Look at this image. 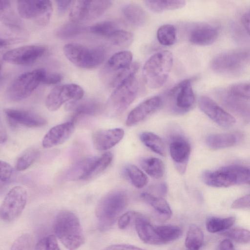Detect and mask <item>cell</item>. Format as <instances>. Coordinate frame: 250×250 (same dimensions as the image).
<instances>
[{"label":"cell","instance_id":"obj_16","mask_svg":"<svg viewBox=\"0 0 250 250\" xmlns=\"http://www.w3.org/2000/svg\"><path fill=\"white\" fill-rule=\"evenodd\" d=\"M162 104V99L158 96L142 102L129 113L125 122L126 125L131 126L141 122L157 111Z\"/></svg>","mask_w":250,"mask_h":250},{"label":"cell","instance_id":"obj_13","mask_svg":"<svg viewBox=\"0 0 250 250\" xmlns=\"http://www.w3.org/2000/svg\"><path fill=\"white\" fill-rule=\"evenodd\" d=\"M42 45H29L7 51L2 55L4 61L17 65H28L34 63L45 53Z\"/></svg>","mask_w":250,"mask_h":250},{"label":"cell","instance_id":"obj_42","mask_svg":"<svg viewBox=\"0 0 250 250\" xmlns=\"http://www.w3.org/2000/svg\"><path fill=\"white\" fill-rule=\"evenodd\" d=\"M224 234L236 242L242 244L250 243V231L248 229L235 228L225 232Z\"/></svg>","mask_w":250,"mask_h":250},{"label":"cell","instance_id":"obj_20","mask_svg":"<svg viewBox=\"0 0 250 250\" xmlns=\"http://www.w3.org/2000/svg\"><path fill=\"white\" fill-rule=\"evenodd\" d=\"M218 35V30L214 26L208 23H199L190 30L188 39L193 44L207 46L213 43Z\"/></svg>","mask_w":250,"mask_h":250},{"label":"cell","instance_id":"obj_8","mask_svg":"<svg viewBox=\"0 0 250 250\" xmlns=\"http://www.w3.org/2000/svg\"><path fill=\"white\" fill-rule=\"evenodd\" d=\"M112 3L109 0L74 1L69 14L70 21L81 23L96 20L102 16Z\"/></svg>","mask_w":250,"mask_h":250},{"label":"cell","instance_id":"obj_25","mask_svg":"<svg viewBox=\"0 0 250 250\" xmlns=\"http://www.w3.org/2000/svg\"><path fill=\"white\" fill-rule=\"evenodd\" d=\"M239 133H218L207 137L206 143L212 149H219L234 146L241 139Z\"/></svg>","mask_w":250,"mask_h":250},{"label":"cell","instance_id":"obj_45","mask_svg":"<svg viewBox=\"0 0 250 250\" xmlns=\"http://www.w3.org/2000/svg\"><path fill=\"white\" fill-rule=\"evenodd\" d=\"M0 169V185L7 184L11 180L13 173L12 167L8 163L1 160Z\"/></svg>","mask_w":250,"mask_h":250},{"label":"cell","instance_id":"obj_36","mask_svg":"<svg viewBox=\"0 0 250 250\" xmlns=\"http://www.w3.org/2000/svg\"><path fill=\"white\" fill-rule=\"evenodd\" d=\"M235 221V218L232 216L226 218L211 217L207 220L206 226L208 231L216 233L229 229Z\"/></svg>","mask_w":250,"mask_h":250},{"label":"cell","instance_id":"obj_24","mask_svg":"<svg viewBox=\"0 0 250 250\" xmlns=\"http://www.w3.org/2000/svg\"><path fill=\"white\" fill-rule=\"evenodd\" d=\"M141 197L145 202L152 207L157 217L160 221H166L171 218L172 210L168 203L164 198L146 192L142 193Z\"/></svg>","mask_w":250,"mask_h":250},{"label":"cell","instance_id":"obj_4","mask_svg":"<svg viewBox=\"0 0 250 250\" xmlns=\"http://www.w3.org/2000/svg\"><path fill=\"white\" fill-rule=\"evenodd\" d=\"M63 51L70 62L83 69H89L98 66L105 57V51L102 47H89L76 43L66 44Z\"/></svg>","mask_w":250,"mask_h":250},{"label":"cell","instance_id":"obj_21","mask_svg":"<svg viewBox=\"0 0 250 250\" xmlns=\"http://www.w3.org/2000/svg\"><path fill=\"white\" fill-rule=\"evenodd\" d=\"M124 133V130L120 128L96 131L92 135L93 146L100 151L108 150L122 139Z\"/></svg>","mask_w":250,"mask_h":250},{"label":"cell","instance_id":"obj_5","mask_svg":"<svg viewBox=\"0 0 250 250\" xmlns=\"http://www.w3.org/2000/svg\"><path fill=\"white\" fill-rule=\"evenodd\" d=\"M46 73L43 68H38L19 75L8 87L7 98L13 102H19L27 98L42 83Z\"/></svg>","mask_w":250,"mask_h":250},{"label":"cell","instance_id":"obj_30","mask_svg":"<svg viewBox=\"0 0 250 250\" xmlns=\"http://www.w3.org/2000/svg\"><path fill=\"white\" fill-rule=\"evenodd\" d=\"M140 139L146 146L155 153L161 156L166 155L165 143L156 134L150 132H143L140 135Z\"/></svg>","mask_w":250,"mask_h":250},{"label":"cell","instance_id":"obj_56","mask_svg":"<svg viewBox=\"0 0 250 250\" xmlns=\"http://www.w3.org/2000/svg\"><path fill=\"white\" fill-rule=\"evenodd\" d=\"M7 139V135L5 131L2 128V126L0 127V143H3Z\"/></svg>","mask_w":250,"mask_h":250},{"label":"cell","instance_id":"obj_19","mask_svg":"<svg viewBox=\"0 0 250 250\" xmlns=\"http://www.w3.org/2000/svg\"><path fill=\"white\" fill-rule=\"evenodd\" d=\"M74 125L75 123L70 121L50 128L43 138L42 146L48 148L64 143L73 133Z\"/></svg>","mask_w":250,"mask_h":250},{"label":"cell","instance_id":"obj_53","mask_svg":"<svg viewBox=\"0 0 250 250\" xmlns=\"http://www.w3.org/2000/svg\"><path fill=\"white\" fill-rule=\"evenodd\" d=\"M219 250H234L232 243L229 239H224L219 245Z\"/></svg>","mask_w":250,"mask_h":250},{"label":"cell","instance_id":"obj_49","mask_svg":"<svg viewBox=\"0 0 250 250\" xmlns=\"http://www.w3.org/2000/svg\"><path fill=\"white\" fill-rule=\"evenodd\" d=\"M62 79V76L57 73H46L42 83L46 84H55L60 83Z\"/></svg>","mask_w":250,"mask_h":250},{"label":"cell","instance_id":"obj_14","mask_svg":"<svg viewBox=\"0 0 250 250\" xmlns=\"http://www.w3.org/2000/svg\"><path fill=\"white\" fill-rule=\"evenodd\" d=\"M198 104L202 111L218 125L229 128L235 124V118L210 98L206 96L200 97Z\"/></svg>","mask_w":250,"mask_h":250},{"label":"cell","instance_id":"obj_3","mask_svg":"<svg viewBox=\"0 0 250 250\" xmlns=\"http://www.w3.org/2000/svg\"><path fill=\"white\" fill-rule=\"evenodd\" d=\"M173 64V56L168 50H162L151 56L145 62L143 76L146 85L157 89L166 82Z\"/></svg>","mask_w":250,"mask_h":250},{"label":"cell","instance_id":"obj_39","mask_svg":"<svg viewBox=\"0 0 250 250\" xmlns=\"http://www.w3.org/2000/svg\"><path fill=\"white\" fill-rule=\"evenodd\" d=\"M126 173L132 184L136 188H141L148 183L146 175L137 167L134 165L128 166L125 169Z\"/></svg>","mask_w":250,"mask_h":250},{"label":"cell","instance_id":"obj_46","mask_svg":"<svg viewBox=\"0 0 250 250\" xmlns=\"http://www.w3.org/2000/svg\"><path fill=\"white\" fill-rule=\"evenodd\" d=\"M31 239L28 234H24L18 238L13 243L10 250H29Z\"/></svg>","mask_w":250,"mask_h":250},{"label":"cell","instance_id":"obj_54","mask_svg":"<svg viewBox=\"0 0 250 250\" xmlns=\"http://www.w3.org/2000/svg\"><path fill=\"white\" fill-rule=\"evenodd\" d=\"M10 7V3L9 1L1 0L0 1V10L3 11Z\"/></svg>","mask_w":250,"mask_h":250},{"label":"cell","instance_id":"obj_23","mask_svg":"<svg viewBox=\"0 0 250 250\" xmlns=\"http://www.w3.org/2000/svg\"><path fill=\"white\" fill-rule=\"evenodd\" d=\"M71 101L66 105L67 110L72 112L70 121L74 123L82 117L95 115L101 107L100 104L95 101Z\"/></svg>","mask_w":250,"mask_h":250},{"label":"cell","instance_id":"obj_6","mask_svg":"<svg viewBox=\"0 0 250 250\" xmlns=\"http://www.w3.org/2000/svg\"><path fill=\"white\" fill-rule=\"evenodd\" d=\"M138 88L135 76L129 77L115 88L108 101L109 107L114 115H119L128 108L135 100Z\"/></svg>","mask_w":250,"mask_h":250},{"label":"cell","instance_id":"obj_41","mask_svg":"<svg viewBox=\"0 0 250 250\" xmlns=\"http://www.w3.org/2000/svg\"><path fill=\"white\" fill-rule=\"evenodd\" d=\"M114 45L121 48L129 46L133 41V34L126 30L117 29L108 38Z\"/></svg>","mask_w":250,"mask_h":250},{"label":"cell","instance_id":"obj_38","mask_svg":"<svg viewBox=\"0 0 250 250\" xmlns=\"http://www.w3.org/2000/svg\"><path fill=\"white\" fill-rule=\"evenodd\" d=\"M40 152L34 147L25 150L18 158L16 168L18 171H23L30 167L38 158Z\"/></svg>","mask_w":250,"mask_h":250},{"label":"cell","instance_id":"obj_47","mask_svg":"<svg viewBox=\"0 0 250 250\" xmlns=\"http://www.w3.org/2000/svg\"><path fill=\"white\" fill-rule=\"evenodd\" d=\"M231 207L234 209L250 208V193L234 201Z\"/></svg>","mask_w":250,"mask_h":250},{"label":"cell","instance_id":"obj_52","mask_svg":"<svg viewBox=\"0 0 250 250\" xmlns=\"http://www.w3.org/2000/svg\"><path fill=\"white\" fill-rule=\"evenodd\" d=\"M241 20L244 28L250 36V9L247 10L242 14Z\"/></svg>","mask_w":250,"mask_h":250},{"label":"cell","instance_id":"obj_55","mask_svg":"<svg viewBox=\"0 0 250 250\" xmlns=\"http://www.w3.org/2000/svg\"><path fill=\"white\" fill-rule=\"evenodd\" d=\"M167 186L165 183L161 184L159 187V192L161 195H165L167 192Z\"/></svg>","mask_w":250,"mask_h":250},{"label":"cell","instance_id":"obj_9","mask_svg":"<svg viewBox=\"0 0 250 250\" xmlns=\"http://www.w3.org/2000/svg\"><path fill=\"white\" fill-rule=\"evenodd\" d=\"M250 60V50L238 49L221 53L211 61L213 70L222 73H232L241 69Z\"/></svg>","mask_w":250,"mask_h":250},{"label":"cell","instance_id":"obj_22","mask_svg":"<svg viewBox=\"0 0 250 250\" xmlns=\"http://www.w3.org/2000/svg\"><path fill=\"white\" fill-rule=\"evenodd\" d=\"M134 219L137 233L142 241L150 245H161L155 226L152 225L138 212L134 217Z\"/></svg>","mask_w":250,"mask_h":250},{"label":"cell","instance_id":"obj_26","mask_svg":"<svg viewBox=\"0 0 250 250\" xmlns=\"http://www.w3.org/2000/svg\"><path fill=\"white\" fill-rule=\"evenodd\" d=\"M133 55L128 51H122L113 54L108 60L106 69L114 73L129 67L132 63Z\"/></svg>","mask_w":250,"mask_h":250},{"label":"cell","instance_id":"obj_32","mask_svg":"<svg viewBox=\"0 0 250 250\" xmlns=\"http://www.w3.org/2000/svg\"><path fill=\"white\" fill-rule=\"evenodd\" d=\"M161 245L172 242L179 238L182 233L181 228L173 225L155 226Z\"/></svg>","mask_w":250,"mask_h":250},{"label":"cell","instance_id":"obj_18","mask_svg":"<svg viewBox=\"0 0 250 250\" xmlns=\"http://www.w3.org/2000/svg\"><path fill=\"white\" fill-rule=\"evenodd\" d=\"M222 104L229 110L250 125V104L230 94L228 90L217 93Z\"/></svg>","mask_w":250,"mask_h":250},{"label":"cell","instance_id":"obj_11","mask_svg":"<svg viewBox=\"0 0 250 250\" xmlns=\"http://www.w3.org/2000/svg\"><path fill=\"white\" fill-rule=\"evenodd\" d=\"M17 7L21 17L34 20L41 25L49 22L52 12V4L49 0H18Z\"/></svg>","mask_w":250,"mask_h":250},{"label":"cell","instance_id":"obj_33","mask_svg":"<svg viewBox=\"0 0 250 250\" xmlns=\"http://www.w3.org/2000/svg\"><path fill=\"white\" fill-rule=\"evenodd\" d=\"M204 241V234L197 226L192 224L189 226L185 239V246L189 250H199Z\"/></svg>","mask_w":250,"mask_h":250},{"label":"cell","instance_id":"obj_31","mask_svg":"<svg viewBox=\"0 0 250 250\" xmlns=\"http://www.w3.org/2000/svg\"><path fill=\"white\" fill-rule=\"evenodd\" d=\"M142 168L151 177L159 179L165 172V165L163 161L155 157H147L143 159L140 162Z\"/></svg>","mask_w":250,"mask_h":250},{"label":"cell","instance_id":"obj_50","mask_svg":"<svg viewBox=\"0 0 250 250\" xmlns=\"http://www.w3.org/2000/svg\"><path fill=\"white\" fill-rule=\"evenodd\" d=\"M103 250H145L133 245L127 244H116L109 246Z\"/></svg>","mask_w":250,"mask_h":250},{"label":"cell","instance_id":"obj_40","mask_svg":"<svg viewBox=\"0 0 250 250\" xmlns=\"http://www.w3.org/2000/svg\"><path fill=\"white\" fill-rule=\"evenodd\" d=\"M117 29L116 24L113 21H104L93 25L89 30L94 35L108 39Z\"/></svg>","mask_w":250,"mask_h":250},{"label":"cell","instance_id":"obj_57","mask_svg":"<svg viewBox=\"0 0 250 250\" xmlns=\"http://www.w3.org/2000/svg\"><path fill=\"white\" fill-rule=\"evenodd\" d=\"M8 42L6 40L3 39H0V46L1 48L6 46Z\"/></svg>","mask_w":250,"mask_h":250},{"label":"cell","instance_id":"obj_7","mask_svg":"<svg viewBox=\"0 0 250 250\" xmlns=\"http://www.w3.org/2000/svg\"><path fill=\"white\" fill-rule=\"evenodd\" d=\"M167 101L170 110L176 113L189 111L195 102L191 79H185L174 85L168 92Z\"/></svg>","mask_w":250,"mask_h":250},{"label":"cell","instance_id":"obj_15","mask_svg":"<svg viewBox=\"0 0 250 250\" xmlns=\"http://www.w3.org/2000/svg\"><path fill=\"white\" fill-rule=\"evenodd\" d=\"M4 113L8 123L12 126L21 125L29 127H38L47 124L44 118L31 111L6 108L4 110Z\"/></svg>","mask_w":250,"mask_h":250},{"label":"cell","instance_id":"obj_37","mask_svg":"<svg viewBox=\"0 0 250 250\" xmlns=\"http://www.w3.org/2000/svg\"><path fill=\"white\" fill-rule=\"evenodd\" d=\"M157 38L160 44L164 46L173 45L176 40V30L170 24L160 26L157 32Z\"/></svg>","mask_w":250,"mask_h":250},{"label":"cell","instance_id":"obj_2","mask_svg":"<svg viewBox=\"0 0 250 250\" xmlns=\"http://www.w3.org/2000/svg\"><path fill=\"white\" fill-rule=\"evenodd\" d=\"M127 203V196L123 190L112 191L103 197L95 210L99 229L105 230L112 226Z\"/></svg>","mask_w":250,"mask_h":250},{"label":"cell","instance_id":"obj_27","mask_svg":"<svg viewBox=\"0 0 250 250\" xmlns=\"http://www.w3.org/2000/svg\"><path fill=\"white\" fill-rule=\"evenodd\" d=\"M96 156H88L75 163L67 171L65 178L69 180H84Z\"/></svg>","mask_w":250,"mask_h":250},{"label":"cell","instance_id":"obj_29","mask_svg":"<svg viewBox=\"0 0 250 250\" xmlns=\"http://www.w3.org/2000/svg\"><path fill=\"white\" fill-rule=\"evenodd\" d=\"M145 3L150 11L155 13H161L182 8L185 5L186 1L179 0H145Z\"/></svg>","mask_w":250,"mask_h":250},{"label":"cell","instance_id":"obj_1","mask_svg":"<svg viewBox=\"0 0 250 250\" xmlns=\"http://www.w3.org/2000/svg\"><path fill=\"white\" fill-rule=\"evenodd\" d=\"M56 235L69 250H76L84 243L85 238L78 217L72 212L62 210L54 222Z\"/></svg>","mask_w":250,"mask_h":250},{"label":"cell","instance_id":"obj_34","mask_svg":"<svg viewBox=\"0 0 250 250\" xmlns=\"http://www.w3.org/2000/svg\"><path fill=\"white\" fill-rule=\"evenodd\" d=\"M112 159V154L110 152L96 156L85 180L93 178L103 172L110 165Z\"/></svg>","mask_w":250,"mask_h":250},{"label":"cell","instance_id":"obj_35","mask_svg":"<svg viewBox=\"0 0 250 250\" xmlns=\"http://www.w3.org/2000/svg\"><path fill=\"white\" fill-rule=\"evenodd\" d=\"M85 30V28L81 23L70 21L58 27L55 34L59 38L68 39L77 36Z\"/></svg>","mask_w":250,"mask_h":250},{"label":"cell","instance_id":"obj_44","mask_svg":"<svg viewBox=\"0 0 250 250\" xmlns=\"http://www.w3.org/2000/svg\"><path fill=\"white\" fill-rule=\"evenodd\" d=\"M35 250H60L57 240L53 235L42 238L37 244Z\"/></svg>","mask_w":250,"mask_h":250},{"label":"cell","instance_id":"obj_17","mask_svg":"<svg viewBox=\"0 0 250 250\" xmlns=\"http://www.w3.org/2000/svg\"><path fill=\"white\" fill-rule=\"evenodd\" d=\"M171 157L175 163L177 169L181 173L186 170L191 151L190 144L184 138L175 136L171 140L169 145Z\"/></svg>","mask_w":250,"mask_h":250},{"label":"cell","instance_id":"obj_48","mask_svg":"<svg viewBox=\"0 0 250 250\" xmlns=\"http://www.w3.org/2000/svg\"><path fill=\"white\" fill-rule=\"evenodd\" d=\"M137 212L135 211H128L122 216H121L118 220V227L120 229H125L129 224L132 218H134Z\"/></svg>","mask_w":250,"mask_h":250},{"label":"cell","instance_id":"obj_12","mask_svg":"<svg viewBox=\"0 0 250 250\" xmlns=\"http://www.w3.org/2000/svg\"><path fill=\"white\" fill-rule=\"evenodd\" d=\"M83 95V89L77 84L60 85L53 88L49 93L45 100V105L48 110L54 111L68 101L80 100Z\"/></svg>","mask_w":250,"mask_h":250},{"label":"cell","instance_id":"obj_43","mask_svg":"<svg viewBox=\"0 0 250 250\" xmlns=\"http://www.w3.org/2000/svg\"><path fill=\"white\" fill-rule=\"evenodd\" d=\"M232 95L250 100V83H240L231 85L228 90Z\"/></svg>","mask_w":250,"mask_h":250},{"label":"cell","instance_id":"obj_10","mask_svg":"<svg viewBox=\"0 0 250 250\" xmlns=\"http://www.w3.org/2000/svg\"><path fill=\"white\" fill-rule=\"evenodd\" d=\"M27 192L21 186L12 188L6 195L0 211L1 219L4 222L14 221L21 214L26 205Z\"/></svg>","mask_w":250,"mask_h":250},{"label":"cell","instance_id":"obj_28","mask_svg":"<svg viewBox=\"0 0 250 250\" xmlns=\"http://www.w3.org/2000/svg\"><path fill=\"white\" fill-rule=\"evenodd\" d=\"M123 15L126 21L132 25L141 27L146 21V15L144 9L134 3L125 5L122 9Z\"/></svg>","mask_w":250,"mask_h":250},{"label":"cell","instance_id":"obj_51","mask_svg":"<svg viewBox=\"0 0 250 250\" xmlns=\"http://www.w3.org/2000/svg\"><path fill=\"white\" fill-rule=\"evenodd\" d=\"M58 12L60 15H63L65 13L68 8L73 4L72 0H56Z\"/></svg>","mask_w":250,"mask_h":250}]
</instances>
